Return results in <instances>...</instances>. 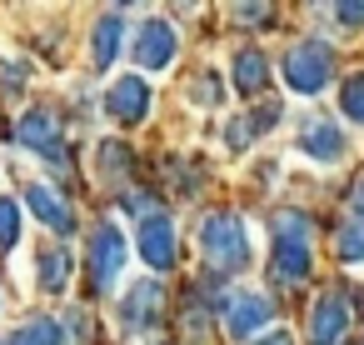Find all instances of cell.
<instances>
[{
    "instance_id": "6da1fadb",
    "label": "cell",
    "mask_w": 364,
    "mask_h": 345,
    "mask_svg": "<svg viewBox=\"0 0 364 345\" xmlns=\"http://www.w3.org/2000/svg\"><path fill=\"white\" fill-rule=\"evenodd\" d=\"M195 245H200V260L220 275H235V270H250L255 265V235L250 225L235 215V210H215L200 220L195 230Z\"/></svg>"
},
{
    "instance_id": "7a4b0ae2",
    "label": "cell",
    "mask_w": 364,
    "mask_h": 345,
    "mask_svg": "<svg viewBox=\"0 0 364 345\" xmlns=\"http://www.w3.org/2000/svg\"><path fill=\"white\" fill-rule=\"evenodd\" d=\"M309 270H314V230H309V215L284 210L274 220V280L279 285H304Z\"/></svg>"
},
{
    "instance_id": "3957f363",
    "label": "cell",
    "mask_w": 364,
    "mask_h": 345,
    "mask_svg": "<svg viewBox=\"0 0 364 345\" xmlns=\"http://www.w3.org/2000/svg\"><path fill=\"white\" fill-rule=\"evenodd\" d=\"M125 265H130V240L115 220H100L85 240V270H90V285L95 290H115L125 280Z\"/></svg>"
},
{
    "instance_id": "277c9868",
    "label": "cell",
    "mask_w": 364,
    "mask_h": 345,
    "mask_svg": "<svg viewBox=\"0 0 364 345\" xmlns=\"http://www.w3.org/2000/svg\"><path fill=\"white\" fill-rule=\"evenodd\" d=\"M279 76H284L289 91H299V96H319V91L334 81V51H329L324 41H299V46L284 51Z\"/></svg>"
},
{
    "instance_id": "5b68a950",
    "label": "cell",
    "mask_w": 364,
    "mask_h": 345,
    "mask_svg": "<svg viewBox=\"0 0 364 345\" xmlns=\"http://www.w3.org/2000/svg\"><path fill=\"white\" fill-rule=\"evenodd\" d=\"M180 56V36H175V26L170 21H140L135 26V41H130V61L140 66V71H165L170 61Z\"/></svg>"
},
{
    "instance_id": "8992f818",
    "label": "cell",
    "mask_w": 364,
    "mask_h": 345,
    "mask_svg": "<svg viewBox=\"0 0 364 345\" xmlns=\"http://www.w3.org/2000/svg\"><path fill=\"white\" fill-rule=\"evenodd\" d=\"M269 320H274L269 295H259V290H230L225 295V330H230V340H255Z\"/></svg>"
},
{
    "instance_id": "52a82bcc",
    "label": "cell",
    "mask_w": 364,
    "mask_h": 345,
    "mask_svg": "<svg viewBox=\"0 0 364 345\" xmlns=\"http://www.w3.org/2000/svg\"><path fill=\"white\" fill-rule=\"evenodd\" d=\"M135 250H140V260H145L155 275H165V270L175 265V250H180V240H175V220L160 215V210H150V215L140 220V230H135Z\"/></svg>"
},
{
    "instance_id": "ba28073f",
    "label": "cell",
    "mask_w": 364,
    "mask_h": 345,
    "mask_svg": "<svg viewBox=\"0 0 364 345\" xmlns=\"http://www.w3.org/2000/svg\"><path fill=\"white\" fill-rule=\"evenodd\" d=\"M16 140L31 155H46L50 165H65V140H60V125H55L50 110H26L21 125H16Z\"/></svg>"
},
{
    "instance_id": "9c48e42d",
    "label": "cell",
    "mask_w": 364,
    "mask_h": 345,
    "mask_svg": "<svg viewBox=\"0 0 364 345\" xmlns=\"http://www.w3.org/2000/svg\"><path fill=\"white\" fill-rule=\"evenodd\" d=\"M344 335H349V300L339 290H329L309 310V340L314 345H344Z\"/></svg>"
},
{
    "instance_id": "30bf717a",
    "label": "cell",
    "mask_w": 364,
    "mask_h": 345,
    "mask_svg": "<svg viewBox=\"0 0 364 345\" xmlns=\"http://www.w3.org/2000/svg\"><path fill=\"white\" fill-rule=\"evenodd\" d=\"M125 11H105L100 21H95V31H90V71H110L115 61H120V51H125Z\"/></svg>"
},
{
    "instance_id": "8fae6325",
    "label": "cell",
    "mask_w": 364,
    "mask_h": 345,
    "mask_svg": "<svg viewBox=\"0 0 364 345\" xmlns=\"http://www.w3.org/2000/svg\"><path fill=\"white\" fill-rule=\"evenodd\" d=\"M105 110H110L120 125H140V120L150 115V86H145V76L115 81V86L105 91Z\"/></svg>"
},
{
    "instance_id": "7c38bea8",
    "label": "cell",
    "mask_w": 364,
    "mask_h": 345,
    "mask_svg": "<svg viewBox=\"0 0 364 345\" xmlns=\"http://www.w3.org/2000/svg\"><path fill=\"white\" fill-rule=\"evenodd\" d=\"M160 305H165L160 285H155V280H135V285H125V295H120V325H125V330H150V325L160 320Z\"/></svg>"
},
{
    "instance_id": "4fadbf2b",
    "label": "cell",
    "mask_w": 364,
    "mask_h": 345,
    "mask_svg": "<svg viewBox=\"0 0 364 345\" xmlns=\"http://www.w3.org/2000/svg\"><path fill=\"white\" fill-rule=\"evenodd\" d=\"M299 155H309V160H319V165H339V160H344V130H339L334 120H324V115L304 120V130H299Z\"/></svg>"
},
{
    "instance_id": "5bb4252c",
    "label": "cell",
    "mask_w": 364,
    "mask_h": 345,
    "mask_svg": "<svg viewBox=\"0 0 364 345\" xmlns=\"http://www.w3.org/2000/svg\"><path fill=\"white\" fill-rule=\"evenodd\" d=\"M26 205H31V210H36V220H41V225H50L55 235H75V210H70V200H65L55 185L36 180V185L26 190Z\"/></svg>"
},
{
    "instance_id": "9a60e30c",
    "label": "cell",
    "mask_w": 364,
    "mask_h": 345,
    "mask_svg": "<svg viewBox=\"0 0 364 345\" xmlns=\"http://www.w3.org/2000/svg\"><path fill=\"white\" fill-rule=\"evenodd\" d=\"M230 81H235V91H240V96L264 91V86H269V66H264V56H259V51H240V56H235V66H230Z\"/></svg>"
},
{
    "instance_id": "2e32d148",
    "label": "cell",
    "mask_w": 364,
    "mask_h": 345,
    "mask_svg": "<svg viewBox=\"0 0 364 345\" xmlns=\"http://www.w3.org/2000/svg\"><path fill=\"white\" fill-rule=\"evenodd\" d=\"M6 345H65V330L55 315H31L26 325H16L6 335Z\"/></svg>"
},
{
    "instance_id": "e0dca14e",
    "label": "cell",
    "mask_w": 364,
    "mask_h": 345,
    "mask_svg": "<svg viewBox=\"0 0 364 345\" xmlns=\"http://www.w3.org/2000/svg\"><path fill=\"white\" fill-rule=\"evenodd\" d=\"M334 255H339V265L364 270V220H359V215H349V220L334 230Z\"/></svg>"
},
{
    "instance_id": "ac0fdd59",
    "label": "cell",
    "mask_w": 364,
    "mask_h": 345,
    "mask_svg": "<svg viewBox=\"0 0 364 345\" xmlns=\"http://www.w3.org/2000/svg\"><path fill=\"white\" fill-rule=\"evenodd\" d=\"M41 290H50V295H60L65 290V280H70V250H41Z\"/></svg>"
},
{
    "instance_id": "d6986e66",
    "label": "cell",
    "mask_w": 364,
    "mask_h": 345,
    "mask_svg": "<svg viewBox=\"0 0 364 345\" xmlns=\"http://www.w3.org/2000/svg\"><path fill=\"white\" fill-rule=\"evenodd\" d=\"M16 245H21V205L0 195V250H16Z\"/></svg>"
},
{
    "instance_id": "ffe728a7",
    "label": "cell",
    "mask_w": 364,
    "mask_h": 345,
    "mask_svg": "<svg viewBox=\"0 0 364 345\" xmlns=\"http://www.w3.org/2000/svg\"><path fill=\"white\" fill-rule=\"evenodd\" d=\"M339 105H344V120L364 125V76H349L344 91H339Z\"/></svg>"
},
{
    "instance_id": "44dd1931",
    "label": "cell",
    "mask_w": 364,
    "mask_h": 345,
    "mask_svg": "<svg viewBox=\"0 0 364 345\" xmlns=\"http://www.w3.org/2000/svg\"><path fill=\"white\" fill-rule=\"evenodd\" d=\"M329 16H334V21H344L349 31H354V26H364V6H359V0H354V6H334Z\"/></svg>"
},
{
    "instance_id": "7402d4cb",
    "label": "cell",
    "mask_w": 364,
    "mask_h": 345,
    "mask_svg": "<svg viewBox=\"0 0 364 345\" xmlns=\"http://www.w3.org/2000/svg\"><path fill=\"white\" fill-rule=\"evenodd\" d=\"M190 96H195V101H210V105H215V101H220V81H210V76H200V81L190 86Z\"/></svg>"
},
{
    "instance_id": "603a6c76",
    "label": "cell",
    "mask_w": 364,
    "mask_h": 345,
    "mask_svg": "<svg viewBox=\"0 0 364 345\" xmlns=\"http://www.w3.org/2000/svg\"><path fill=\"white\" fill-rule=\"evenodd\" d=\"M235 16H240V21H264V16H269V6H240Z\"/></svg>"
},
{
    "instance_id": "cb8c5ba5",
    "label": "cell",
    "mask_w": 364,
    "mask_h": 345,
    "mask_svg": "<svg viewBox=\"0 0 364 345\" xmlns=\"http://www.w3.org/2000/svg\"><path fill=\"white\" fill-rule=\"evenodd\" d=\"M255 345H294V340H289V335H284V330H269V335H259V340H255Z\"/></svg>"
},
{
    "instance_id": "d4e9b609",
    "label": "cell",
    "mask_w": 364,
    "mask_h": 345,
    "mask_svg": "<svg viewBox=\"0 0 364 345\" xmlns=\"http://www.w3.org/2000/svg\"><path fill=\"white\" fill-rule=\"evenodd\" d=\"M354 215H359V220H364V185H359V190H354Z\"/></svg>"
},
{
    "instance_id": "484cf974",
    "label": "cell",
    "mask_w": 364,
    "mask_h": 345,
    "mask_svg": "<svg viewBox=\"0 0 364 345\" xmlns=\"http://www.w3.org/2000/svg\"><path fill=\"white\" fill-rule=\"evenodd\" d=\"M0 345H6V340H0Z\"/></svg>"
}]
</instances>
